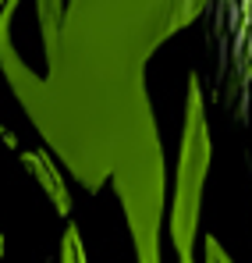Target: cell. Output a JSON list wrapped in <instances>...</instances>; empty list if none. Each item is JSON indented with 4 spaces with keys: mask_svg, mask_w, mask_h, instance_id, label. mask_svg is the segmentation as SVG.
<instances>
[{
    "mask_svg": "<svg viewBox=\"0 0 252 263\" xmlns=\"http://www.w3.org/2000/svg\"><path fill=\"white\" fill-rule=\"evenodd\" d=\"M210 171V125L203 110V89L199 79H188V107H185V135H181V157L174 175V203H170V238L178 256H192L199 238V214H203V185Z\"/></svg>",
    "mask_w": 252,
    "mask_h": 263,
    "instance_id": "2",
    "label": "cell"
},
{
    "mask_svg": "<svg viewBox=\"0 0 252 263\" xmlns=\"http://www.w3.org/2000/svg\"><path fill=\"white\" fill-rule=\"evenodd\" d=\"M217 96L252 135V0H210Z\"/></svg>",
    "mask_w": 252,
    "mask_h": 263,
    "instance_id": "3",
    "label": "cell"
},
{
    "mask_svg": "<svg viewBox=\"0 0 252 263\" xmlns=\"http://www.w3.org/2000/svg\"><path fill=\"white\" fill-rule=\"evenodd\" d=\"M178 260H181V263H196V260H192V256H178Z\"/></svg>",
    "mask_w": 252,
    "mask_h": 263,
    "instance_id": "5",
    "label": "cell"
},
{
    "mask_svg": "<svg viewBox=\"0 0 252 263\" xmlns=\"http://www.w3.org/2000/svg\"><path fill=\"white\" fill-rule=\"evenodd\" d=\"M206 7L210 0H75L46 40V86H36L0 43L18 92L32 89V118L89 189L114 171L135 110L149 103L142 92V61Z\"/></svg>",
    "mask_w": 252,
    "mask_h": 263,
    "instance_id": "1",
    "label": "cell"
},
{
    "mask_svg": "<svg viewBox=\"0 0 252 263\" xmlns=\"http://www.w3.org/2000/svg\"><path fill=\"white\" fill-rule=\"evenodd\" d=\"M206 263H231V256L220 249L217 238H206Z\"/></svg>",
    "mask_w": 252,
    "mask_h": 263,
    "instance_id": "4",
    "label": "cell"
}]
</instances>
